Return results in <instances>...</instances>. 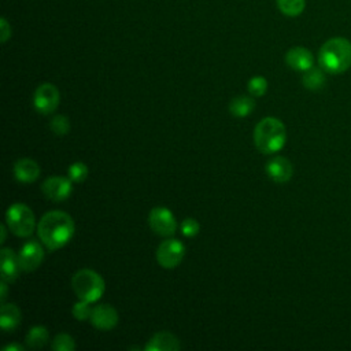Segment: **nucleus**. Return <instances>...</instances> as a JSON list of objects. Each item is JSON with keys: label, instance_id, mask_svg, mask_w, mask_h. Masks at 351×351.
<instances>
[{"label": "nucleus", "instance_id": "f257e3e1", "mask_svg": "<svg viewBox=\"0 0 351 351\" xmlns=\"http://www.w3.org/2000/svg\"><path fill=\"white\" fill-rule=\"evenodd\" d=\"M74 232V221L64 211H48L37 223L40 240L51 251L64 247L73 239Z\"/></svg>", "mask_w": 351, "mask_h": 351}, {"label": "nucleus", "instance_id": "f03ea898", "mask_svg": "<svg viewBox=\"0 0 351 351\" xmlns=\"http://www.w3.org/2000/svg\"><path fill=\"white\" fill-rule=\"evenodd\" d=\"M319 67L329 74H340L351 66V41L344 37H332L322 44L318 52Z\"/></svg>", "mask_w": 351, "mask_h": 351}, {"label": "nucleus", "instance_id": "7ed1b4c3", "mask_svg": "<svg viewBox=\"0 0 351 351\" xmlns=\"http://www.w3.org/2000/svg\"><path fill=\"white\" fill-rule=\"evenodd\" d=\"M254 141L262 154L278 152L287 141V130L284 123L274 117L261 119L254 130Z\"/></svg>", "mask_w": 351, "mask_h": 351}, {"label": "nucleus", "instance_id": "20e7f679", "mask_svg": "<svg viewBox=\"0 0 351 351\" xmlns=\"http://www.w3.org/2000/svg\"><path fill=\"white\" fill-rule=\"evenodd\" d=\"M71 287L78 299L89 303L97 302L106 291L103 277L92 269H81L75 271L71 278Z\"/></svg>", "mask_w": 351, "mask_h": 351}, {"label": "nucleus", "instance_id": "39448f33", "mask_svg": "<svg viewBox=\"0 0 351 351\" xmlns=\"http://www.w3.org/2000/svg\"><path fill=\"white\" fill-rule=\"evenodd\" d=\"M8 229L18 237H29L36 228V218L32 208L23 203H14L5 213Z\"/></svg>", "mask_w": 351, "mask_h": 351}, {"label": "nucleus", "instance_id": "423d86ee", "mask_svg": "<svg viewBox=\"0 0 351 351\" xmlns=\"http://www.w3.org/2000/svg\"><path fill=\"white\" fill-rule=\"evenodd\" d=\"M185 256V245L177 239L162 241L156 250V261L165 269L177 267Z\"/></svg>", "mask_w": 351, "mask_h": 351}, {"label": "nucleus", "instance_id": "0eeeda50", "mask_svg": "<svg viewBox=\"0 0 351 351\" xmlns=\"http://www.w3.org/2000/svg\"><path fill=\"white\" fill-rule=\"evenodd\" d=\"M59 101H60V95L55 85L49 82H44L36 88L33 95V106L40 114H44V115L52 114L58 108Z\"/></svg>", "mask_w": 351, "mask_h": 351}, {"label": "nucleus", "instance_id": "6e6552de", "mask_svg": "<svg viewBox=\"0 0 351 351\" xmlns=\"http://www.w3.org/2000/svg\"><path fill=\"white\" fill-rule=\"evenodd\" d=\"M148 223L151 229L163 237H170L176 233L177 222L173 213L167 207H154L148 215Z\"/></svg>", "mask_w": 351, "mask_h": 351}, {"label": "nucleus", "instance_id": "1a4fd4ad", "mask_svg": "<svg viewBox=\"0 0 351 351\" xmlns=\"http://www.w3.org/2000/svg\"><path fill=\"white\" fill-rule=\"evenodd\" d=\"M73 181L67 177L52 176L41 184L43 193L52 202H63L69 199L73 192Z\"/></svg>", "mask_w": 351, "mask_h": 351}, {"label": "nucleus", "instance_id": "9d476101", "mask_svg": "<svg viewBox=\"0 0 351 351\" xmlns=\"http://www.w3.org/2000/svg\"><path fill=\"white\" fill-rule=\"evenodd\" d=\"M19 265L22 271H33L36 270L43 259H44V250L43 245L36 240H27L19 250L18 254Z\"/></svg>", "mask_w": 351, "mask_h": 351}, {"label": "nucleus", "instance_id": "9b49d317", "mask_svg": "<svg viewBox=\"0 0 351 351\" xmlns=\"http://www.w3.org/2000/svg\"><path fill=\"white\" fill-rule=\"evenodd\" d=\"M118 311L110 304H99L92 308L90 322L100 330H111L118 324Z\"/></svg>", "mask_w": 351, "mask_h": 351}, {"label": "nucleus", "instance_id": "f8f14e48", "mask_svg": "<svg viewBox=\"0 0 351 351\" xmlns=\"http://www.w3.org/2000/svg\"><path fill=\"white\" fill-rule=\"evenodd\" d=\"M266 173L270 180L282 184L291 180L293 174V167L285 156H274L266 163Z\"/></svg>", "mask_w": 351, "mask_h": 351}, {"label": "nucleus", "instance_id": "ddd939ff", "mask_svg": "<svg viewBox=\"0 0 351 351\" xmlns=\"http://www.w3.org/2000/svg\"><path fill=\"white\" fill-rule=\"evenodd\" d=\"M287 64L296 71H306L314 66L313 53L304 47H293L285 55Z\"/></svg>", "mask_w": 351, "mask_h": 351}, {"label": "nucleus", "instance_id": "4468645a", "mask_svg": "<svg viewBox=\"0 0 351 351\" xmlns=\"http://www.w3.org/2000/svg\"><path fill=\"white\" fill-rule=\"evenodd\" d=\"M14 176L22 184H30L40 176V166L36 160L29 158L18 159L14 163Z\"/></svg>", "mask_w": 351, "mask_h": 351}, {"label": "nucleus", "instance_id": "2eb2a0df", "mask_svg": "<svg viewBox=\"0 0 351 351\" xmlns=\"http://www.w3.org/2000/svg\"><path fill=\"white\" fill-rule=\"evenodd\" d=\"M180 347V341L173 333L158 332L148 340L144 348L147 351H178Z\"/></svg>", "mask_w": 351, "mask_h": 351}, {"label": "nucleus", "instance_id": "dca6fc26", "mask_svg": "<svg viewBox=\"0 0 351 351\" xmlns=\"http://www.w3.org/2000/svg\"><path fill=\"white\" fill-rule=\"evenodd\" d=\"M1 280L11 282L16 280L21 269L18 255L14 254L11 248H1Z\"/></svg>", "mask_w": 351, "mask_h": 351}, {"label": "nucleus", "instance_id": "f3484780", "mask_svg": "<svg viewBox=\"0 0 351 351\" xmlns=\"http://www.w3.org/2000/svg\"><path fill=\"white\" fill-rule=\"evenodd\" d=\"M21 318H22V314L16 304L3 303L1 315H0V325H1L3 330H5V332L14 330L19 325Z\"/></svg>", "mask_w": 351, "mask_h": 351}, {"label": "nucleus", "instance_id": "a211bd4d", "mask_svg": "<svg viewBox=\"0 0 351 351\" xmlns=\"http://www.w3.org/2000/svg\"><path fill=\"white\" fill-rule=\"evenodd\" d=\"M255 108V100L250 96H236L229 103V111L237 118H244L250 115Z\"/></svg>", "mask_w": 351, "mask_h": 351}, {"label": "nucleus", "instance_id": "6ab92c4d", "mask_svg": "<svg viewBox=\"0 0 351 351\" xmlns=\"http://www.w3.org/2000/svg\"><path fill=\"white\" fill-rule=\"evenodd\" d=\"M302 82H303L304 88H307L308 90H319L325 86L326 78H325V74L321 67L313 66L311 69L304 71V74L302 77Z\"/></svg>", "mask_w": 351, "mask_h": 351}, {"label": "nucleus", "instance_id": "aec40b11", "mask_svg": "<svg viewBox=\"0 0 351 351\" xmlns=\"http://www.w3.org/2000/svg\"><path fill=\"white\" fill-rule=\"evenodd\" d=\"M49 340V333L45 326L36 325L32 326L26 335V344L29 348H41Z\"/></svg>", "mask_w": 351, "mask_h": 351}, {"label": "nucleus", "instance_id": "412c9836", "mask_svg": "<svg viewBox=\"0 0 351 351\" xmlns=\"http://www.w3.org/2000/svg\"><path fill=\"white\" fill-rule=\"evenodd\" d=\"M278 10L285 16H298L304 11L306 0H276Z\"/></svg>", "mask_w": 351, "mask_h": 351}, {"label": "nucleus", "instance_id": "4be33fe9", "mask_svg": "<svg viewBox=\"0 0 351 351\" xmlns=\"http://www.w3.org/2000/svg\"><path fill=\"white\" fill-rule=\"evenodd\" d=\"M51 347L55 351H73L75 348V341H74V339L70 335L59 333L52 340Z\"/></svg>", "mask_w": 351, "mask_h": 351}, {"label": "nucleus", "instance_id": "5701e85b", "mask_svg": "<svg viewBox=\"0 0 351 351\" xmlns=\"http://www.w3.org/2000/svg\"><path fill=\"white\" fill-rule=\"evenodd\" d=\"M247 89H248V92H250L252 96L261 97V96H263V95L266 93V90H267V81H266V78L262 77V75H255V77H252V78L248 81Z\"/></svg>", "mask_w": 351, "mask_h": 351}, {"label": "nucleus", "instance_id": "b1692460", "mask_svg": "<svg viewBox=\"0 0 351 351\" xmlns=\"http://www.w3.org/2000/svg\"><path fill=\"white\" fill-rule=\"evenodd\" d=\"M88 166L84 162H74L69 167V178L73 182H82L88 177Z\"/></svg>", "mask_w": 351, "mask_h": 351}, {"label": "nucleus", "instance_id": "393cba45", "mask_svg": "<svg viewBox=\"0 0 351 351\" xmlns=\"http://www.w3.org/2000/svg\"><path fill=\"white\" fill-rule=\"evenodd\" d=\"M51 130L58 136H64L70 132V121L64 115H55L49 122Z\"/></svg>", "mask_w": 351, "mask_h": 351}, {"label": "nucleus", "instance_id": "a878e982", "mask_svg": "<svg viewBox=\"0 0 351 351\" xmlns=\"http://www.w3.org/2000/svg\"><path fill=\"white\" fill-rule=\"evenodd\" d=\"M90 303L86 300H81L73 304V315L78 321H86L90 319L92 315V307L89 306Z\"/></svg>", "mask_w": 351, "mask_h": 351}, {"label": "nucleus", "instance_id": "bb28decb", "mask_svg": "<svg viewBox=\"0 0 351 351\" xmlns=\"http://www.w3.org/2000/svg\"><path fill=\"white\" fill-rule=\"evenodd\" d=\"M200 230V225L195 218H185L181 222V233L185 237H195Z\"/></svg>", "mask_w": 351, "mask_h": 351}, {"label": "nucleus", "instance_id": "cd10ccee", "mask_svg": "<svg viewBox=\"0 0 351 351\" xmlns=\"http://www.w3.org/2000/svg\"><path fill=\"white\" fill-rule=\"evenodd\" d=\"M0 30H1V43H5L11 36V27L5 18H1L0 21Z\"/></svg>", "mask_w": 351, "mask_h": 351}, {"label": "nucleus", "instance_id": "c85d7f7f", "mask_svg": "<svg viewBox=\"0 0 351 351\" xmlns=\"http://www.w3.org/2000/svg\"><path fill=\"white\" fill-rule=\"evenodd\" d=\"M0 288H1V295H0V300H1V303H4V300L7 299V281L1 280Z\"/></svg>", "mask_w": 351, "mask_h": 351}, {"label": "nucleus", "instance_id": "c756f323", "mask_svg": "<svg viewBox=\"0 0 351 351\" xmlns=\"http://www.w3.org/2000/svg\"><path fill=\"white\" fill-rule=\"evenodd\" d=\"M4 351H23V347H22L21 344L12 343V344L5 346V347H4Z\"/></svg>", "mask_w": 351, "mask_h": 351}, {"label": "nucleus", "instance_id": "7c9ffc66", "mask_svg": "<svg viewBox=\"0 0 351 351\" xmlns=\"http://www.w3.org/2000/svg\"><path fill=\"white\" fill-rule=\"evenodd\" d=\"M0 230H1V241L0 243H4L5 241V232H7V229H5V225H1L0 226Z\"/></svg>", "mask_w": 351, "mask_h": 351}]
</instances>
